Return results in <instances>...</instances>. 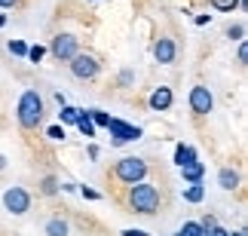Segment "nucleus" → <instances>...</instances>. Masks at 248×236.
Here are the masks:
<instances>
[{"mask_svg":"<svg viewBox=\"0 0 248 236\" xmlns=\"http://www.w3.org/2000/svg\"><path fill=\"white\" fill-rule=\"evenodd\" d=\"M16 114H18V123H22L25 129H37V126H40V120H43V98H40V92H34V89L22 92Z\"/></svg>","mask_w":248,"mask_h":236,"instance_id":"f257e3e1","label":"nucleus"},{"mask_svg":"<svg viewBox=\"0 0 248 236\" xmlns=\"http://www.w3.org/2000/svg\"><path fill=\"white\" fill-rule=\"evenodd\" d=\"M129 203L138 215H154L159 209V190L147 181H138V184H132V190H129Z\"/></svg>","mask_w":248,"mask_h":236,"instance_id":"f03ea898","label":"nucleus"},{"mask_svg":"<svg viewBox=\"0 0 248 236\" xmlns=\"http://www.w3.org/2000/svg\"><path fill=\"white\" fill-rule=\"evenodd\" d=\"M144 175H147V163L141 157H123L117 163V178L123 184H138L144 181Z\"/></svg>","mask_w":248,"mask_h":236,"instance_id":"7ed1b4c3","label":"nucleus"},{"mask_svg":"<svg viewBox=\"0 0 248 236\" xmlns=\"http://www.w3.org/2000/svg\"><path fill=\"white\" fill-rule=\"evenodd\" d=\"M49 49H52V55H55L59 62H71L74 55L80 52V40H77L74 34H55Z\"/></svg>","mask_w":248,"mask_h":236,"instance_id":"20e7f679","label":"nucleus"},{"mask_svg":"<svg viewBox=\"0 0 248 236\" xmlns=\"http://www.w3.org/2000/svg\"><path fill=\"white\" fill-rule=\"evenodd\" d=\"M3 205H6V212H13V215H25L31 209V196H28L25 187H9L3 193Z\"/></svg>","mask_w":248,"mask_h":236,"instance_id":"39448f33","label":"nucleus"},{"mask_svg":"<svg viewBox=\"0 0 248 236\" xmlns=\"http://www.w3.org/2000/svg\"><path fill=\"white\" fill-rule=\"evenodd\" d=\"M212 108H215V98H212V92H208L205 86H193V89H190V110H193L196 117H208Z\"/></svg>","mask_w":248,"mask_h":236,"instance_id":"423d86ee","label":"nucleus"},{"mask_svg":"<svg viewBox=\"0 0 248 236\" xmlns=\"http://www.w3.org/2000/svg\"><path fill=\"white\" fill-rule=\"evenodd\" d=\"M71 74L77 80H92L95 74H98V62H95L92 55H86V52H77L71 59Z\"/></svg>","mask_w":248,"mask_h":236,"instance_id":"0eeeda50","label":"nucleus"},{"mask_svg":"<svg viewBox=\"0 0 248 236\" xmlns=\"http://www.w3.org/2000/svg\"><path fill=\"white\" fill-rule=\"evenodd\" d=\"M104 129H110V135H113V144H126V141H138L141 138V129L138 126H129V123H123V120H113Z\"/></svg>","mask_w":248,"mask_h":236,"instance_id":"6e6552de","label":"nucleus"},{"mask_svg":"<svg viewBox=\"0 0 248 236\" xmlns=\"http://www.w3.org/2000/svg\"><path fill=\"white\" fill-rule=\"evenodd\" d=\"M154 59L159 64H171V62H175V40H171V37H159V40H156Z\"/></svg>","mask_w":248,"mask_h":236,"instance_id":"1a4fd4ad","label":"nucleus"},{"mask_svg":"<svg viewBox=\"0 0 248 236\" xmlns=\"http://www.w3.org/2000/svg\"><path fill=\"white\" fill-rule=\"evenodd\" d=\"M150 108H154V110H169L171 108V89L169 86L154 89V95H150Z\"/></svg>","mask_w":248,"mask_h":236,"instance_id":"9d476101","label":"nucleus"},{"mask_svg":"<svg viewBox=\"0 0 248 236\" xmlns=\"http://www.w3.org/2000/svg\"><path fill=\"white\" fill-rule=\"evenodd\" d=\"M181 175H184V181H190V184H196L199 178L205 175V163H199V159H193V163L181 166Z\"/></svg>","mask_w":248,"mask_h":236,"instance_id":"9b49d317","label":"nucleus"},{"mask_svg":"<svg viewBox=\"0 0 248 236\" xmlns=\"http://www.w3.org/2000/svg\"><path fill=\"white\" fill-rule=\"evenodd\" d=\"M196 159V150L190 147V144H178L175 147V166L181 169V166H187V163H193Z\"/></svg>","mask_w":248,"mask_h":236,"instance_id":"f8f14e48","label":"nucleus"},{"mask_svg":"<svg viewBox=\"0 0 248 236\" xmlns=\"http://www.w3.org/2000/svg\"><path fill=\"white\" fill-rule=\"evenodd\" d=\"M217 184H221L224 190L239 187V172H233V169H221V172H217Z\"/></svg>","mask_w":248,"mask_h":236,"instance_id":"ddd939ff","label":"nucleus"},{"mask_svg":"<svg viewBox=\"0 0 248 236\" xmlns=\"http://www.w3.org/2000/svg\"><path fill=\"white\" fill-rule=\"evenodd\" d=\"M184 200H187V203H202V200H205V187L199 184V181L190 184V187H184Z\"/></svg>","mask_w":248,"mask_h":236,"instance_id":"4468645a","label":"nucleus"},{"mask_svg":"<svg viewBox=\"0 0 248 236\" xmlns=\"http://www.w3.org/2000/svg\"><path fill=\"white\" fill-rule=\"evenodd\" d=\"M80 114H83V110H77V108H71V105H62V114H59V120H62V123H68V126H77V120H80Z\"/></svg>","mask_w":248,"mask_h":236,"instance_id":"2eb2a0df","label":"nucleus"},{"mask_svg":"<svg viewBox=\"0 0 248 236\" xmlns=\"http://www.w3.org/2000/svg\"><path fill=\"white\" fill-rule=\"evenodd\" d=\"M46 236H68V224H64L62 218L46 221Z\"/></svg>","mask_w":248,"mask_h":236,"instance_id":"dca6fc26","label":"nucleus"},{"mask_svg":"<svg viewBox=\"0 0 248 236\" xmlns=\"http://www.w3.org/2000/svg\"><path fill=\"white\" fill-rule=\"evenodd\" d=\"M77 129L83 132L86 138H95V123H92L89 117H86V110H83V114H80V120H77Z\"/></svg>","mask_w":248,"mask_h":236,"instance_id":"f3484780","label":"nucleus"},{"mask_svg":"<svg viewBox=\"0 0 248 236\" xmlns=\"http://www.w3.org/2000/svg\"><path fill=\"white\" fill-rule=\"evenodd\" d=\"M86 117H89V120L95 123V126H108V123H110V117H108V114H104V110H98V108H92V110H86Z\"/></svg>","mask_w":248,"mask_h":236,"instance_id":"a211bd4d","label":"nucleus"},{"mask_svg":"<svg viewBox=\"0 0 248 236\" xmlns=\"http://www.w3.org/2000/svg\"><path fill=\"white\" fill-rule=\"evenodd\" d=\"M178 236H205V233H202V227H199V221H187L184 227L178 230Z\"/></svg>","mask_w":248,"mask_h":236,"instance_id":"6ab92c4d","label":"nucleus"},{"mask_svg":"<svg viewBox=\"0 0 248 236\" xmlns=\"http://www.w3.org/2000/svg\"><path fill=\"white\" fill-rule=\"evenodd\" d=\"M43 193H46V196H52V193H59V178H52V175H46V178H43Z\"/></svg>","mask_w":248,"mask_h":236,"instance_id":"aec40b11","label":"nucleus"},{"mask_svg":"<svg viewBox=\"0 0 248 236\" xmlns=\"http://www.w3.org/2000/svg\"><path fill=\"white\" fill-rule=\"evenodd\" d=\"M215 9H221V13H233L236 6H239V0H212Z\"/></svg>","mask_w":248,"mask_h":236,"instance_id":"412c9836","label":"nucleus"},{"mask_svg":"<svg viewBox=\"0 0 248 236\" xmlns=\"http://www.w3.org/2000/svg\"><path fill=\"white\" fill-rule=\"evenodd\" d=\"M199 227H202V233H205V236H212V230L217 227V218H215V215H205V218L199 221Z\"/></svg>","mask_w":248,"mask_h":236,"instance_id":"4be33fe9","label":"nucleus"},{"mask_svg":"<svg viewBox=\"0 0 248 236\" xmlns=\"http://www.w3.org/2000/svg\"><path fill=\"white\" fill-rule=\"evenodd\" d=\"M9 52L22 59V55H28V43L25 40H9Z\"/></svg>","mask_w":248,"mask_h":236,"instance_id":"5701e85b","label":"nucleus"},{"mask_svg":"<svg viewBox=\"0 0 248 236\" xmlns=\"http://www.w3.org/2000/svg\"><path fill=\"white\" fill-rule=\"evenodd\" d=\"M43 55H46L43 46H28V59H31V62H40Z\"/></svg>","mask_w":248,"mask_h":236,"instance_id":"b1692460","label":"nucleus"},{"mask_svg":"<svg viewBox=\"0 0 248 236\" xmlns=\"http://www.w3.org/2000/svg\"><path fill=\"white\" fill-rule=\"evenodd\" d=\"M227 34H230V40H242V37H245V28L242 25H230V28H227Z\"/></svg>","mask_w":248,"mask_h":236,"instance_id":"393cba45","label":"nucleus"},{"mask_svg":"<svg viewBox=\"0 0 248 236\" xmlns=\"http://www.w3.org/2000/svg\"><path fill=\"white\" fill-rule=\"evenodd\" d=\"M52 141H64V126H49V132H46Z\"/></svg>","mask_w":248,"mask_h":236,"instance_id":"a878e982","label":"nucleus"},{"mask_svg":"<svg viewBox=\"0 0 248 236\" xmlns=\"http://www.w3.org/2000/svg\"><path fill=\"white\" fill-rule=\"evenodd\" d=\"M80 190H83V196H86V200H98V190H92V187H80Z\"/></svg>","mask_w":248,"mask_h":236,"instance_id":"bb28decb","label":"nucleus"},{"mask_svg":"<svg viewBox=\"0 0 248 236\" xmlns=\"http://www.w3.org/2000/svg\"><path fill=\"white\" fill-rule=\"evenodd\" d=\"M123 236H150V233H144V230H123Z\"/></svg>","mask_w":248,"mask_h":236,"instance_id":"cd10ccee","label":"nucleus"},{"mask_svg":"<svg viewBox=\"0 0 248 236\" xmlns=\"http://www.w3.org/2000/svg\"><path fill=\"white\" fill-rule=\"evenodd\" d=\"M18 0H0V9H9V6H16Z\"/></svg>","mask_w":248,"mask_h":236,"instance_id":"c85d7f7f","label":"nucleus"},{"mask_svg":"<svg viewBox=\"0 0 248 236\" xmlns=\"http://www.w3.org/2000/svg\"><path fill=\"white\" fill-rule=\"evenodd\" d=\"M245 59H248V49H245V43H242V46H239V62L245 64Z\"/></svg>","mask_w":248,"mask_h":236,"instance_id":"c756f323","label":"nucleus"},{"mask_svg":"<svg viewBox=\"0 0 248 236\" xmlns=\"http://www.w3.org/2000/svg\"><path fill=\"white\" fill-rule=\"evenodd\" d=\"M212 236H230V230H224V227H215V230H212Z\"/></svg>","mask_w":248,"mask_h":236,"instance_id":"7c9ffc66","label":"nucleus"},{"mask_svg":"<svg viewBox=\"0 0 248 236\" xmlns=\"http://www.w3.org/2000/svg\"><path fill=\"white\" fill-rule=\"evenodd\" d=\"M230 236H248V233H245V230H236V233H230Z\"/></svg>","mask_w":248,"mask_h":236,"instance_id":"2f4dec72","label":"nucleus"},{"mask_svg":"<svg viewBox=\"0 0 248 236\" xmlns=\"http://www.w3.org/2000/svg\"><path fill=\"white\" fill-rule=\"evenodd\" d=\"M3 25H6V16H3V13H0V28H3Z\"/></svg>","mask_w":248,"mask_h":236,"instance_id":"473e14b6","label":"nucleus"},{"mask_svg":"<svg viewBox=\"0 0 248 236\" xmlns=\"http://www.w3.org/2000/svg\"><path fill=\"white\" fill-rule=\"evenodd\" d=\"M3 166H6V159H3V157H0V169H3Z\"/></svg>","mask_w":248,"mask_h":236,"instance_id":"72a5a7b5","label":"nucleus"},{"mask_svg":"<svg viewBox=\"0 0 248 236\" xmlns=\"http://www.w3.org/2000/svg\"><path fill=\"white\" fill-rule=\"evenodd\" d=\"M175 236H178V233H175Z\"/></svg>","mask_w":248,"mask_h":236,"instance_id":"f704fd0d","label":"nucleus"}]
</instances>
